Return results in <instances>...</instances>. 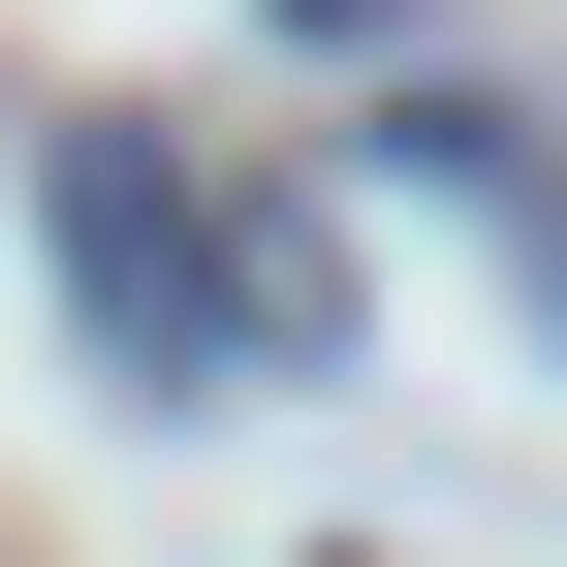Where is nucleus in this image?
<instances>
[{"label":"nucleus","instance_id":"obj_1","mask_svg":"<svg viewBox=\"0 0 567 567\" xmlns=\"http://www.w3.org/2000/svg\"><path fill=\"white\" fill-rule=\"evenodd\" d=\"M32 221H63V284H95V316H126V379H252V284H221V221H189V189H158V126H32Z\"/></svg>","mask_w":567,"mask_h":567}]
</instances>
